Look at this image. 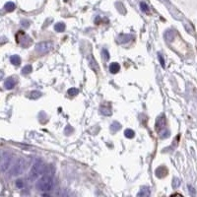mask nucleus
I'll return each mask as SVG.
<instances>
[{
	"instance_id": "f257e3e1",
	"label": "nucleus",
	"mask_w": 197,
	"mask_h": 197,
	"mask_svg": "<svg viewBox=\"0 0 197 197\" xmlns=\"http://www.w3.org/2000/svg\"><path fill=\"white\" fill-rule=\"evenodd\" d=\"M36 188L39 191L45 192V191H50L53 188V180L52 178L49 176H43L41 178H39L37 181Z\"/></svg>"
},
{
	"instance_id": "f03ea898",
	"label": "nucleus",
	"mask_w": 197,
	"mask_h": 197,
	"mask_svg": "<svg viewBox=\"0 0 197 197\" xmlns=\"http://www.w3.org/2000/svg\"><path fill=\"white\" fill-rule=\"evenodd\" d=\"M45 166L43 165V163L41 161L37 160L34 164V166H33L32 170L30 172V178L31 179L37 178L41 174H45Z\"/></svg>"
},
{
	"instance_id": "7ed1b4c3",
	"label": "nucleus",
	"mask_w": 197,
	"mask_h": 197,
	"mask_svg": "<svg viewBox=\"0 0 197 197\" xmlns=\"http://www.w3.org/2000/svg\"><path fill=\"white\" fill-rule=\"evenodd\" d=\"M26 169V162L23 158H19L16 161V163L13 165V167L10 170V176H20L24 172Z\"/></svg>"
},
{
	"instance_id": "20e7f679",
	"label": "nucleus",
	"mask_w": 197,
	"mask_h": 197,
	"mask_svg": "<svg viewBox=\"0 0 197 197\" xmlns=\"http://www.w3.org/2000/svg\"><path fill=\"white\" fill-rule=\"evenodd\" d=\"M51 47V43H48V41H41V43H39L36 45V50L39 53H45V52H47L48 50Z\"/></svg>"
},
{
	"instance_id": "39448f33",
	"label": "nucleus",
	"mask_w": 197,
	"mask_h": 197,
	"mask_svg": "<svg viewBox=\"0 0 197 197\" xmlns=\"http://www.w3.org/2000/svg\"><path fill=\"white\" fill-rule=\"evenodd\" d=\"M11 161H12L11 155L8 154V153H5V154H4V156H3V162H2L1 167H0L1 172H6V170L9 169V167L11 165Z\"/></svg>"
},
{
	"instance_id": "423d86ee",
	"label": "nucleus",
	"mask_w": 197,
	"mask_h": 197,
	"mask_svg": "<svg viewBox=\"0 0 197 197\" xmlns=\"http://www.w3.org/2000/svg\"><path fill=\"white\" fill-rule=\"evenodd\" d=\"M166 128V118L164 116H159L158 118H157V121H156V130L158 133H162L163 132V130Z\"/></svg>"
},
{
	"instance_id": "0eeeda50",
	"label": "nucleus",
	"mask_w": 197,
	"mask_h": 197,
	"mask_svg": "<svg viewBox=\"0 0 197 197\" xmlns=\"http://www.w3.org/2000/svg\"><path fill=\"white\" fill-rule=\"evenodd\" d=\"M155 174H156V176H158V178H165L168 174V170H167V168H165V167H160L156 170Z\"/></svg>"
},
{
	"instance_id": "6e6552de",
	"label": "nucleus",
	"mask_w": 197,
	"mask_h": 197,
	"mask_svg": "<svg viewBox=\"0 0 197 197\" xmlns=\"http://www.w3.org/2000/svg\"><path fill=\"white\" fill-rule=\"evenodd\" d=\"M15 85H16V80H15L14 78H12V77L8 78L7 80L5 81V83H4V87H5V89H7V90L13 89V88L15 87Z\"/></svg>"
},
{
	"instance_id": "1a4fd4ad",
	"label": "nucleus",
	"mask_w": 197,
	"mask_h": 197,
	"mask_svg": "<svg viewBox=\"0 0 197 197\" xmlns=\"http://www.w3.org/2000/svg\"><path fill=\"white\" fill-rule=\"evenodd\" d=\"M119 69H120V66H119V64L116 62H114L110 65V71L112 73H114V74L118 72Z\"/></svg>"
},
{
	"instance_id": "9d476101",
	"label": "nucleus",
	"mask_w": 197,
	"mask_h": 197,
	"mask_svg": "<svg viewBox=\"0 0 197 197\" xmlns=\"http://www.w3.org/2000/svg\"><path fill=\"white\" fill-rule=\"evenodd\" d=\"M10 61L13 65L18 66L20 65V63H21V58H20L19 55H12V56L10 57Z\"/></svg>"
},
{
	"instance_id": "9b49d317",
	"label": "nucleus",
	"mask_w": 197,
	"mask_h": 197,
	"mask_svg": "<svg viewBox=\"0 0 197 197\" xmlns=\"http://www.w3.org/2000/svg\"><path fill=\"white\" fill-rule=\"evenodd\" d=\"M15 8H16V5L13 2H7L5 4V6H4V9L7 11V12H12V11L15 10Z\"/></svg>"
},
{
	"instance_id": "f8f14e48",
	"label": "nucleus",
	"mask_w": 197,
	"mask_h": 197,
	"mask_svg": "<svg viewBox=\"0 0 197 197\" xmlns=\"http://www.w3.org/2000/svg\"><path fill=\"white\" fill-rule=\"evenodd\" d=\"M54 30L58 33H62L65 30V25L63 23H57L56 25L54 26Z\"/></svg>"
},
{
	"instance_id": "ddd939ff",
	"label": "nucleus",
	"mask_w": 197,
	"mask_h": 197,
	"mask_svg": "<svg viewBox=\"0 0 197 197\" xmlns=\"http://www.w3.org/2000/svg\"><path fill=\"white\" fill-rule=\"evenodd\" d=\"M150 195V189L149 187H143L138 193V196H149Z\"/></svg>"
},
{
	"instance_id": "4468645a",
	"label": "nucleus",
	"mask_w": 197,
	"mask_h": 197,
	"mask_svg": "<svg viewBox=\"0 0 197 197\" xmlns=\"http://www.w3.org/2000/svg\"><path fill=\"white\" fill-rule=\"evenodd\" d=\"M165 37H166V39H167V41H172L174 37V34L172 31H167V33L165 34Z\"/></svg>"
},
{
	"instance_id": "2eb2a0df",
	"label": "nucleus",
	"mask_w": 197,
	"mask_h": 197,
	"mask_svg": "<svg viewBox=\"0 0 197 197\" xmlns=\"http://www.w3.org/2000/svg\"><path fill=\"white\" fill-rule=\"evenodd\" d=\"M33 71V67L31 65H27L25 66V67L22 69V74L26 75V74H29V73H31Z\"/></svg>"
},
{
	"instance_id": "dca6fc26",
	"label": "nucleus",
	"mask_w": 197,
	"mask_h": 197,
	"mask_svg": "<svg viewBox=\"0 0 197 197\" xmlns=\"http://www.w3.org/2000/svg\"><path fill=\"white\" fill-rule=\"evenodd\" d=\"M41 96V93L39 92V91H34V92H32L30 94L31 99H39Z\"/></svg>"
},
{
	"instance_id": "f3484780",
	"label": "nucleus",
	"mask_w": 197,
	"mask_h": 197,
	"mask_svg": "<svg viewBox=\"0 0 197 197\" xmlns=\"http://www.w3.org/2000/svg\"><path fill=\"white\" fill-rule=\"evenodd\" d=\"M124 135H125V137H127V138H133L135 133H134L133 130H131V129H126L125 132H124Z\"/></svg>"
},
{
	"instance_id": "a211bd4d",
	"label": "nucleus",
	"mask_w": 197,
	"mask_h": 197,
	"mask_svg": "<svg viewBox=\"0 0 197 197\" xmlns=\"http://www.w3.org/2000/svg\"><path fill=\"white\" fill-rule=\"evenodd\" d=\"M140 7H141V10H142L143 12L147 13V14H149V13H150V9L148 8V6H147V4H146V3H144V2H141V3H140Z\"/></svg>"
},
{
	"instance_id": "6ab92c4d",
	"label": "nucleus",
	"mask_w": 197,
	"mask_h": 197,
	"mask_svg": "<svg viewBox=\"0 0 197 197\" xmlns=\"http://www.w3.org/2000/svg\"><path fill=\"white\" fill-rule=\"evenodd\" d=\"M120 124H119L118 122H114L112 124V132H116L117 130L118 129H120Z\"/></svg>"
},
{
	"instance_id": "aec40b11",
	"label": "nucleus",
	"mask_w": 197,
	"mask_h": 197,
	"mask_svg": "<svg viewBox=\"0 0 197 197\" xmlns=\"http://www.w3.org/2000/svg\"><path fill=\"white\" fill-rule=\"evenodd\" d=\"M79 91L76 89V88H71V89L68 90V95H70V96H76V95H78Z\"/></svg>"
},
{
	"instance_id": "412c9836",
	"label": "nucleus",
	"mask_w": 197,
	"mask_h": 197,
	"mask_svg": "<svg viewBox=\"0 0 197 197\" xmlns=\"http://www.w3.org/2000/svg\"><path fill=\"white\" fill-rule=\"evenodd\" d=\"M16 185H17V187L22 188V187L24 186V182H23V180H22V179H19V180H17V181H16Z\"/></svg>"
},
{
	"instance_id": "4be33fe9",
	"label": "nucleus",
	"mask_w": 197,
	"mask_h": 197,
	"mask_svg": "<svg viewBox=\"0 0 197 197\" xmlns=\"http://www.w3.org/2000/svg\"><path fill=\"white\" fill-rule=\"evenodd\" d=\"M103 54H104V58H105L106 60H108V58H110V55H108V52L107 51V50H104Z\"/></svg>"
},
{
	"instance_id": "5701e85b",
	"label": "nucleus",
	"mask_w": 197,
	"mask_h": 197,
	"mask_svg": "<svg viewBox=\"0 0 197 197\" xmlns=\"http://www.w3.org/2000/svg\"><path fill=\"white\" fill-rule=\"evenodd\" d=\"M159 59L161 60V64H162V66H165V62H164V59H163V57H162V55L160 54L159 55Z\"/></svg>"
},
{
	"instance_id": "b1692460",
	"label": "nucleus",
	"mask_w": 197,
	"mask_h": 197,
	"mask_svg": "<svg viewBox=\"0 0 197 197\" xmlns=\"http://www.w3.org/2000/svg\"><path fill=\"white\" fill-rule=\"evenodd\" d=\"M3 76H4V72L2 71V70H0V80L3 78Z\"/></svg>"
}]
</instances>
